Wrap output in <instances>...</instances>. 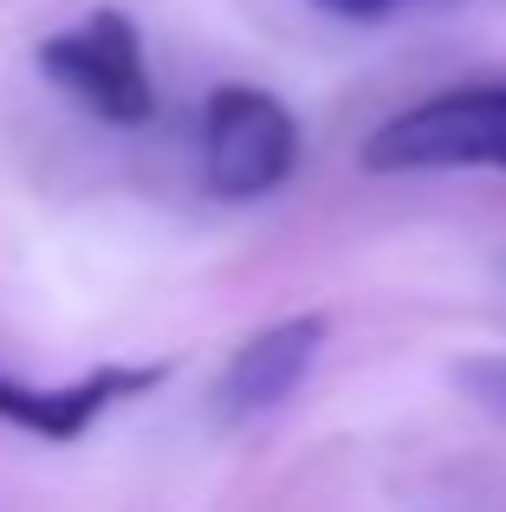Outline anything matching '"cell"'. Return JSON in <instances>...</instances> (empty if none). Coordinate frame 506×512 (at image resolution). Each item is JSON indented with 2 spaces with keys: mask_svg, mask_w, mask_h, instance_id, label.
<instances>
[{
  "mask_svg": "<svg viewBox=\"0 0 506 512\" xmlns=\"http://www.w3.org/2000/svg\"><path fill=\"white\" fill-rule=\"evenodd\" d=\"M357 163L370 175L506 169V78H461L403 104L364 137Z\"/></svg>",
  "mask_w": 506,
  "mask_h": 512,
  "instance_id": "6da1fadb",
  "label": "cell"
},
{
  "mask_svg": "<svg viewBox=\"0 0 506 512\" xmlns=\"http://www.w3.org/2000/svg\"><path fill=\"white\" fill-rule=\"evenodd\" d=\"M305 156V130L273 91L215 85L195 124V169L215 201H260L292 182Z\"/></svg>",
  "mask_w": 506,
  "mask_h": 512,
  "instance_id": "7a4b0ae2",
  "label": "cell"
},
{
  "mask_svg": "<svg viewBox=\"0 0 506 512\" xmlns=\"http://www.w3.org/2000/svg\"><path fill=\"white\" fill-rule=\"evenodd\" d=\"M39 78L52 91L91 111L98 124H117V130H137L156 117V78H150V52H143V33L130 13L117 7H98L85 13L78 26L65 33H46L33 52Z\"/></svg>",
  "mask_w": 506,
  "mask_h": 512,
  "instance_id": "3957f363",
  "label": "cell"
},
{
  "mask_svg": "<svg viewBox=\"0 0 506 512\" xmlns=\"http://www.w3.org/2000/svg\"><path fill=\"white\" fill-rule=\"evenodd\" d=\"M163 383H169V363H98L72 383H33V376L0 370V422L65 448V441L91 435V422H104L111 409H124V402L150 396Z\"/></svg>",
  "mask_w": 506,
  "mask_h": 512,
  "instance_id": "277c9868",
  "label": "cell"
},
{
  "mask_svg": "<svg viewBox=\"0 0 506 512\" xmlns=\"http://www.w3.org/2000/svg\"><path fill=\"white\" fill-rule=\"evenodd\" d=\"M325 338H331L325 312H292V318L260 325L253 338H241L234 357L221 363V376H215L221 422H260V415H273L279 402L312 376V363L325 357Z\"/></svg>",
  "mask_w": 506,
  "mask_h": 512,
  "instance_id": "5b68a950",
  "label": "cell"
},
{
  "mask_svg": "<svg viewBox=\"0 0 506 512\" xmlns=\"http://www.w3.org/2000/svg\"><path fill=\"white\" fill-rule=\"evenodd\" d=\"M455 383L481 402L487 415H506V350H487V357H468L455 370Z\"/></svg>",
  "mask_w": 506,
  "mask_h": 512,
  "instance_id": "8992f818",
  "label": "cell"
},
{
  "mask_svg": "<svg viewBox=\"0 0 506 512\" xmlns=\"http://www.w3.org/2000/svg\"><path fill=\"white\" fill-rule=\"evenodd\" d=\"M325 13H338V20H390L403 0H318Z\"/></svg>",
  "mask_w": 506,
  "mask_h": 512,
  "instance_id": "52a82bcc",
  "label": "cell"
},
{
  "mask_svg": "<svg viewBox=\"0 0 506 512\" xmlns=\"http://www.w3.org/2000/svg\"><path fill=\"white\" fill-rule=\"evenodd\" d=\"M403 7H416V0H403Z\"/></svg>",
  "mask_w": 506,
  "mask_h": 512,
  "instance_id": "ba28073f",
  "label": "cell"
}]
</instances>
